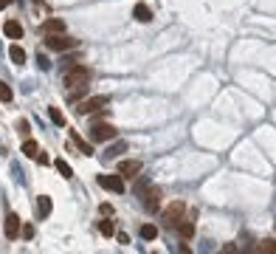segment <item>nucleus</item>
Masks as SVG:
<instances>
[{
    "label": "nucleus",
    "mask_w": 276,
    "mask_h": 254,
    "mask_svg": "<svg viewBox=\"0 0 276 254\" xmlns=\"http://www.w3.org/2000/svg\"><path fill=\"white\" fill-rule=\"evenodd\" d=\"M141 237H144V240H155V237H158V226L144 223V226H141Z\"/></svg>",
    "instance_id": "obj_17"
},
{
    "label": "nucleus",
    "mask_w": 276,
    "mask_h": 254,
    "mask_svg": "<svg viewBox=\"0 0 276 254\" xmlns=\"http://www.w3.org/2000/svg\"><path fill=\"white\" fill-rule=\"evenodd\" d=\"M99 212H102L104 218H110V215H113V206H110V203H102V206H99Z\"/></svg>",
    "instance_id": "obj_25"
},
{
    "label": "nucleus",
    "mask_w": 276,
    "mask_h": 254,
    "mask_svg": "<svg viewBox=\"0 0 276 254\" xmlns=\"http://www.w3.org/2000/svg\"><path fill=\"white\" fill-rule=\"evenodd\" d=\"M57 170H59L62 178H70V175H73V170H70V164L65 161V158H57Z\"/></svg>",
    "instance_id": "obj_20"
},
{
    "label": "nucleus",
    "mask_w": 276,
    "mask_h": 254,
    "mask_svg": "<svg viewBox=\"0 0 276 254\" xmlns=\"http://www.w3.org/2000/svg\"><path fill=\"white\" fill-rule=\"evenodd\" d=\"M259 252H276V240H265L259 246Z\"/></svg>",
    "instance_id": "obj_24"
},
{
    "label": "nucleus",
    "mask_w": 276,
    "mask_h": 254,
    "mask_svg": "<svg viewBox=\"0 0 276 254\" xmlns=\"http://www.w3.org/2000/svg\"><path fill=\"white\" fill-rule=\"evenodd\" d=\"M161 198L163 192L158 189V186H147V195H144V206H147V212H158V206H161Z\"/></svg>",
    "instance_id": "obj_8"
},
{
    "label": "nucleus",
    "mask_w": 276,
    "mask_h": 254,
    "mask_svg": "<svg viewBox=\"0 0 276 254\" xmlns=\"http://www.w3.org/2000/svg\"><path fill=\"white\" fill-rule=\"evenodd\" d=\"M20 226H23V220H20V215H6V223H3V231H6V237L9 240H17L20 237Z\"/></svg>",
    "instance_id": "obj_7"
},
{
    "label": "nucleus",
    "mask_w": 276,
    "mask_h": 254,
    "mask_svg": "<svg viewBox=\"0 0 276 254\" xmlns=\"http://www.w3.org/2000/svg\"><path fill=\"white\" fill-rule=\"evenodd\" d=\"M107 102H110V96H91V99H82V102L76 104V113L91 116V113H96V110H102Z\"/></svg>",
    "instance_id": "obj_2"
},
{
    "label": "nucleus",
    "mask_w": 276,
    "mask_h": 254,
    "mask_svg": "<svg viewBox=\"0 0 276 254\" xmlns=\"http://www.w3.org/2000/svg\"><path fill=\"white\" fill-rule=\"evenodd\" d=\"M9 6V0H0V9H6Z\"/></svg>",
    "instance_id": "obj_29"
},
{
    "label": "nucleus",
    "mask_w": 276,
    "mask_h": 254,
    "mask_svg": "<svg viewBox=\"0 0 276 254\" xmlns=\"http://www.w3.org/2000/svg\"><path fill=\"white\" fill-rule=\"evenodd\" d=\"M48 116H51V122H54L57 127H65V116H62L59 107H48Z\"/></svg>",
    "instance_id": "obj_18"
},
{
    "label": "nucleus",
    "mask_w": 276,
    "mask_h": 254,
    "mask_svg": "<svg viewBox=\"0 0 276 254\" xmlns=\"http://www.w3.org/2000/svg\"><path fill=\"white\" fill-rule=\"evenodd\" d=\"M9 57H12V62L23 65V62H25V51L20 46H12V48H9Z\"/></svg>",
    "instance_id": "obj_16"
},
{
    "label": "nucleus",
    "mask_w": 276,
    "mask_h": 254,
    "mask_svg": "<svg viewBox=\"0 0 276 254\" xmlns=\"http://www.w3.org/2000/svg\"><path fill=\"white\" fill-rule=\"evenodd\" d=\"M68 136H70V141H73V144L79 147L82 155H93V144H88V141L82 139L79 133H76V130H68Z\"/></svg>",
    "instance_id": "obj_13"
},
{
    "label": "nucleus",
    "mask_w": 276,
    "mask_h": 254,
    "mask_svg": "<svg viewBox=\"0 0 276 254\" xmlns=\"http://www.w3.org/2000/svg\"><path fill=\"white\" fill-rule=\"evenodd\" d=\"M37 152H40V144H37L34 139H25V141H23V155H28V158H34Z\"/></svg>",
    "instance_id": "obj_15"
},
{
    "label": "nucleus",
    "mask_w": 276,
    "mask_h": 254,
    "mask_svg": "<svg viewBox=\"0 0 276 254\" xmlns=\"http://www.w3.org/2000/svg\"><path fill=\"white\" fill-rule=\"evenodd\" d=\"M124 150H127V144H124V141H118V144H113L107 152H110V155H118V152H124Z\"/></svg>",
    "instance_id": "obj_23"
},
{
    "label": "nucleus",
    "mask_w": 276,
    "mask_h": 254,
    "mask_svg": "<svg viewBox=\"0 0 276 254\" xmlns=\"http://www.w3.org/2000/svg\"><path fill=\"white\" fill-rule=\"evenodd\" d=\"M184 212H186L184 201H175V203H169V206L163 209V223H166V226H178V220L184 218Z\"/></svg>",
    "instance_id": "obj_5"
},
{
    "label": "nucleus",
    "mask_w": 276,
    "mask_h": 254,
    "mask_svg": "<svg viewBox=\"0 0 276 254\" xmlns=\"http://www.w3.org/2000/svg\"><path fill=\"white\" fill-rule=\"evenodd\" d=\"M34 161H37V164H48L51 158H48V152H37V155H34Z\"/></svg>",
    "instance_id": "obj_26"
},
{
    "label": "nucleus",
    "mask_w": 276,
    "mask_h": 254,
    "mask_svg": "<svg viewBox=\"0 0 276 254\" xmlns=\"http://www.w3.org/2000/svg\"><path fill=\"white\" fill-rule=\"evenodd\" d=\"M99 231H102L104 237H113L115 234V223L113 220H102V223H99Z\"/></svg>",
    "instance_id": "obj_19"
},
{
    "label": "nucleus",
    "mask_w": 276,
    "mask_h": 254,
    "mask_svg": "<svg viewBox=\"0 0 276 254\" xmlns=\"http://www.w3.org/2000/svg\"><path fill=\"white\" fill-rule=\"evenodd\" d=\"M9 3H12V0H9Z\"/></svg>",
    "instance_id": "obj_30"
},
{
    "label": "nucleus",
    "mask_w": 276,
    "mask_h": 254,
    "mask_svg": "<svg viewBox=\"0 0 276 254\" xmlns=\"http://www.w3.org/2000/svg\"><path fill=\"white\" fill-rule=\"evenodd\" d=\"M96 181H99V186H102V189H110V192H124V178H121V175H107V173H102Z\"/></svg>",
    "instance_id": "obj_6"
},
{
    "label": "nucleus",
    "mask_w": 276,
    "mask_h": 254,
    "mask_svg": "<svg viewBox=\"0 0 276 254\" xmlns=\"http://www.w3.org/2000/svg\"><path fill=\"white\" fill-rule=\"evenodd\" d=\"M46 46L54 48V51H70V48H76L79 43H76V40H70V37H65V34H48L46 37Z\"/></svg>",
    "instance_id": "obj_4"
},
{
    "label": "nucleus",
    "mask_w": 276,
    "mask_h": 254,
    "mask_svg": "<svg viewBox=\"0 0 276 254\" xmlns=\"http://www.w3.org/2000/svg\"><path fill=\"white\" fill-rule=\"evenodd\" d=\"M133 17H136L138 23H150L152 20V9L147 6V3H136V6H133Z\"/></svg>",
    "instance_id": "obj_12"
},
{
    "label": "nucleus",
    "mask_w": 276,
    "mask_h": 254,
    "mask_svg": "<svg viewBox=\"0 0 276 254\" xmlns=\"http://www.w3.org/2000/svg\"><path fill=\"white\" fill-rule=\"evenodd\" d=\"M40 31H43V34H62V31H65V23H62L59 17H48L46 23L40 25Z\"/></svg>",
    "instance_id": "obj_10"
},
{
    "label": "nucleus",
    "mask_w": 276,
    "mask_h": 254,
    "mask_svg": "<svg viewBox=\"0 0 276 254\" xmlns=\"http://www.w3.org/2000/svg\"><path fill=\"white\" fill-rule=\"evenodd\" d=\"M12 99H14L12 88H9L6 82H0V102H12Z\"/></svg>",
    "instance_id": "obj_21"
},
{
    "label": "nucleus",
    "mask_w": 276,
    "mask_h": 254,
    "mask_svg": "<svg viewBox=\"0 0 276 254\" xmlns=\"http://www.w3.org/2000/svg\"><path fill=\"white\" fill-rule=\"evenodd\" d=\"M3 34L9 37V40H23V25L17 23V20H6L3 23Z\"/></svg>",
    "instance_id": "obj_11"
},
{
    "label": "nucleus",
    "mask_w": 276,
    "mask_h": 254,
    "mask_svg": "<svg viewBox=\"0 0 276 254\" xmlns=\"http://www.w3.org/2000/svg\"><path fill=\"white\" fill-rule=\"evenodd\" d=\"M93 79V71L88 68V65H70V68H65V88H70V91H76V88H85L88 82Z\"/></svg>",
    "instance_id": "obj_1"
},
{
    "label": "nucleus",
    "mask_w": 276,
    "mask_h": 254,
    "mask_svg": "<svg viewBox=\"0 0 276 254\" xmlns=\"http://www.w3.org/2000/svg\"><path fill=\"white\" fill-rule=\"evenodd\" d=\"M138 173H141V161L138 158H124L118 164V175L121 178H138Z\"/></svg>",
    "instance_id": "obj_9"
},
{
    "label": "nucleus",
    "mask_w": 276,
    "mask_h": 254,
    "mask_svg": "<svg viewBox=\"0 0 276 254\" xmlns=\"http://www.w3.org/2000/svg\"><path fill=\"white\" fill-rule=\"evenodd\" d=\"M115 130L113 125H107V122H96V125L91 127V141H113L115 139Z\"/></svg>",
    "instance_id": "obj_3"
},
{
    "label": "nucleus",
    "mask_w": 276,
    "mask_h": 254,
    "mask_svg": "<svg viewBox=\"0 0 276 254\" xmlns=\"http://www.w3.org/2000/svg\"><path fill=\"white\" fill-rule=\"evenodd\" d=\"M40 68H43V71H48V68H51V62L46 59V54H40Z\"/></svg>",
    "instance_id": "obj_27"
},
{
    "label": "nucleus",
    "mask_w": 276,
    "mask_h": 254,
    "mask_svg": "<svg viewBox=\"0 0 276 254\" xmlns=\"http://www.w3.org/2000/svg\"><path fill=\"white\" fill-rule=\"evenodd\" d=\"M178 229H181L184 237H192V234H195V226H192V223H184V226H178Z\"/></svg>",
    "instance_id": "obj_22"
},
{
    "label": "nucleus",
    "mask_w": 276,
    "mask_h": 254,
    "mask_svg": "<svg viewBox=\"0 0 276 254\" xmlns=\"http://www.w3.org/2000/svg\"><path fill=\"white\" fill-rule=\"evenodd\" d=\"M37 209H40V215H43V218H46V215H51V209H54L51 198H48V195H40V198H37Z\"/></svg>",
    "instance_id": "obj_14"
},
{
    "label": "nucleus",
    "mask_w": 276,
    "mask_h": 254,
    "mask_svg": "<svg viewBox=\"0 0 276 254\" xmlns=\"http://www.w3.org/2000/svg\"><path fill=\"white\" fill-rule=\"evenodd\" d=\"M28 133H31V130H28V122H20V136L28 139Z\"/></svg>",
    "instance_id": "obj_28"
}]
</instances>
